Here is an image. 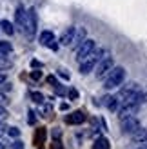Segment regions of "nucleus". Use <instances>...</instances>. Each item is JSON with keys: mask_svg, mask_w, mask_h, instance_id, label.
<instances>
[{"mask_svg": "<svg viewBox=\"0 0 147 149\" xmlns=\"http://www.w3.org/2000/svg\"><path fill=\"white\" fill-rule=\"evenodd\" d=\"M47 82H49V84L53 86V87H55V86H58V82H56V78H55V77H47Z\"/></svg>", "mask_w": 147, "mask_h": 149, "instance_id": "22", "label": "nucleus"}, {"mask_svg": "<svg viewBox=\"0 0 147 149\" xmlns=\"http://www.w3.org/2000/svg\"><path fill=\"white\" fill-rule=\"evenodd\" d=\"M2 82H6V74H4V73H0V84H2Z\"/></svg>", "mask_w": 147, "mask_h": 149, "instance_id": "28", "label": "nucleus"}, {"mask_svg": "<svg viewBox=\"0 0 147 149\" xmlns=\"http://www.w3.org/2000/svg\"><path fill=\"white\" fill-rule=\"evenodd\" d=\"M136 89H138V84H136V82H129V84H126V86H123V87L120 89V93L116 95V96H118V100H120V98H123L122 102H126V100L129 98V96L136 91Z\"/></svg>", "mask_w": 147, "mask_h": 149, "instance_id": "10", "label": "nucleus"}, {"mask_svg": "<svg viewBox=\"0 0 147 149\" xmlns=\"http://www.w3.org/2000/svg\"><path fill=\"white\" fill-rule=\"evenodd\" d=\"M109 147H111V144H109V140L104 138V136L96 138V142H94V149H109Z\"/></svg>", "mask_w": 147, "mask_h": 149, "instance_id": "17", "label": "nucleus"}, {"mask_svg": "<svg viewBox=\"0 0 147 149\" xmlns=\"http://www.w3.org/2000/svg\"><path fill=\"white\" fill-rule=\"evenodd\" d=\"M55 149H62V147H60V146H58V142H56V146H55Z\"/></svg>", "mask_w": 147, "mask_h": 149, "instance_id": "31", "label": "nucleus"}, {"mask_svg": "<svg viewBox=\"0 0 147 149\" xmlns=\"http://www.w3.org/2000/svg\"><path fill=\"white\" fill-rule=\"evenodd\" d=\"M138 104H135V102H123V106L118 109V118L122 120V118H126V116H133L136 111H138Z\"/></svg>", "mask_w": 147, "mask_h": 149, "instance_id": "8", "label": "nucleus"}, {"mask_svg": "<svg viewBox=\"0 0 147 149\" xmlns=\"http://www.w3.org/2000/svg\"><path fill=\"white\" fill-rule=\"evenodd\" d=\"M31 98H33V102H36V104H44V95H42V93L33 91V93H31Z\"/></svg>", "mask_w": 147, "mask_h": 149, "instance_id": "19", "label": "nucleus"}, {"mask_svg": "<svg viewBox=\"0 0 147 149\" xmlns=\"http://www.w3.org/2000/svg\"><path fill=\"white\" fill-rule=\"evenodd\" d=\"M0 124H2V122H0Z\"/></svg>", "mask_w": 147, "mask_h": 149, "instance_id": "32", "label": "nucleus"}, {"mask_svg": "<svg viewBox=\"0 0 147 149\" xmlns=\"http://www.w3.org/2000/svg\"><path fill=\"white\" fill-rule=\"evenodd\" d=\"M58 74H60L62 78H67V80H69V73H65V71H62V69H60V71H58Z\"/></svg>", "mask_w": 147, "mask_h": 149, "instance_id": "26", "label": "nucleus"}, {"mask_svg": "<svg viewBox=\"0 0 147 149\" xmlns=\"http://www.w3.org/2000/svg\"><path fill=\"white\" fill-rule=\"evenodd\" d=\"M113 65H114L113 56H104V58H102V60L96 64V78H104L105 74L111 71Z\"/></svg>", "mask_w": 147, "mask_h": 149, "instance_id": "5", "label": "nucleus"}, {"mask_svg": "<svg viewBox=\"0 0 147 149\" xmlns=\"http://www.w3.org/2000/svg\"><path fill=\"white\" fill-rule=\"evenodd\" d=\"M138 149H147V142H144V144H142L140 147H138Z\"/></svg>", "mask_w": 147, "mask_h": 149, "instance_id": "29", "label": "nucleus"}, {"mask_svg": "<svg viewBox=\"0 0 147 149\" xmlns=\"http://www.w3.org/2000/svg\"><path fill=\"white\" fill-rule=\"evenodd\" d=\"M75 31H76V27H73V26L65 29L64 35L60 36V44H62V46H71V44H73V36H75Z\"/></svg>", "mask_w": 147, "mask_h": 149, "instance_id": "13", "label": "nucleus"}, {"mask_svg": "<svg viewBox=\"0 0 147 149\" xmlns=\"http://www.w3.org/2000/svg\"><path fill=\"white\" fill-rule=\"evenodd\" d=\"M31 77H33L35 80H38V78H42V73H40V71H33V73H31Z\"/></svg>", "mask_w": 147, "mask_h": 149, "instance_id": "23", "label": "nucleus"}, {"mask_svg": "<svg viewBox=\"0 0 147 149\" xmlns=\"http://www.w3.org/2000/svg\"><path fill=\"white\" fill-rule=\"evenodd\" d=\"M0 51H2L4 55H9L11 51H13V46L7 40H0Z\"/></svg>", "mask_w": 147, "mask_h": 149, "instance_id": "18", "label": "nucleus"}, {"mask_svg": "<svg viewBox=\"0 0 147 149\" xmlns=\"http://www.w3.org/2000/svg\"><path fill=\"white\" fill-rule=\"evenodd\" d=\"M24 31L27 33V36H33L36 33V11L35 9H29L26 15V27Z\"/></svg>", "mask_w": 147, "mask_h": 149, "instance_id": "6", "label": "nucleus"}, {"mask_svg": "<svg viewBox=\"0 0 147 149\" xmlns=\"http://www.w3.org/2000/svg\"><path fill=\"white\" fill-rule=\"evenodd\" d=\"M0 27H2V31L6 35H9V36L15 33V27H13V24H11L9 20H0Z\"/></svg>", "mask_w": 147, "mask_h": 149, "instance_id": "16", "label": "nucleus"}, {"mask_svg": "<svg viewBox=\"0 0 147 149\" xmlns=\"http://www.w3.org/2000/svg\"><path fill=\"white\" fill-rule=\"evenodd\" d=\"M40 44L46 46V47H49V49H53V51L58 49V44L55 40V33L53 31H42L40 33Z\"/></svg>", "mask_w": 147, "mask_h": 149, "instance_id": "7", "label": "nucleus"}, {"mask_svg": "<svg viewBox=\"0 0 147 149\" xmlns=\"http://www.w3.org/2000/svg\"><path fill=\"white\" fill-rule=\"evenodd\" d=\"M94 47H96V42L91 40V38H85V40L76 47V60H78V62H80V60H84V58L89 55Z\"/></svg>", "mask_w": 147, "mask_h": 149, "instance_id": "4", "label": "nucleus"}, {"mask_svg": "<svg viewBox=\"0 0 147 149\" xmlns=\"http://www.w3.org/2000/svg\"><path fill=\"white\" fill-rule=\"evenodd\" d=\"M26 15H27V11L22 6H18L17 11H15V24H17L20 31H24V27H26Z\"/></svg>", "mask_w": 147, "mask_h": 149, "instance_id": "11", "label": "nucleus"}, {"mask_svg": "<svg viewBox=\"0 0 147 149\" xmlns=\"http://www.w3.org/2000/svg\"><path fill=\"white\" fill-rule=\"evenodd\" d=\"M85 38H87V29H85V27L76 29V31H75V36H73V44H71L73 49H76V47H78V46H80V44H82Z\"/></svg>", "mask_w": 147, "mask_h": 149, "instance_id": "12", "label": "nucleus"}, {"mask_svg": "<svg viewBox=\"0 0 147 149\" xmlns=\"http://www.w3.org/2000/svg\"><path fill=\"white\" fill-rule=\"evenodd\" d=\"M104 58V49H96V51H91L89 55H87L84 60H80V68H78V71H80V74H87V73H91L94 68H96V64Z\"/></svg>", "mask_w": 147, "mask_h": 149, "instance_id": "1", "label": "nucleus"}, {"mask_svg": "<svg viewBox=\"0 0 147 149\" xmlns=\"http://www.w3.org/2000/svg\"><path fill=\"white\" fill-rule=\"evenodd\" d=\"M76 96H78V93L75 91V89H71V91H69V98H71V100H75Z\"/></svg>", "mask_w": 147, "mask_h": 149, "instance_id": "24", "label": "nucleus"}, {"mask_svg": "<svg viewBox=\"0 0 147 149\" xmlns=\"http://www.w3.org/2000/svg\"><path fill=\"white\" fill-rule=\"evenodd\" d=\"M120 127L123 135H133L136 129H140V120L133 115V116H126L120 120Z\"/></svg>", "mask_w": 147, "mask_h": 149, "instance_id": "3", "label": "nucleus"}, {"mask_svg": "<svg viewBox=\"0 0 147 149\" xmlns=\"http://www.w3.org/2000/svg\"><path fill=\"white\" fill-rule=\"evenodd\" d=\"M0 149H6V146H4V142H0Z\"/></svg>", "mask_w": 147, "mask_h": 149, "instance_id": "30", "label": "nucleus"}, {"mask_svg": "<svg viewBox=\"0 0 147 149\" xmlns=\"http://www.w3.org/2000/svg\"><path fill=\"white\" fill-rule=\"evenodd\" d=\"M123 78H126V69L122 65H113L111 71L107 73V78H105V89H114V87H120L123 84Z\"/></svg>", "mask_w": 147, "mask_h": 149, "instance_id": "2", "label": "nucleus"}, {"mask_svg": "<svg viewBox=\"0 0 147 149\" xmlns=\"http://www.w3.org/2000/svg\"><path fill=\"white\" fill-rule=\"evenodd\" d=\"M105 102V107L107 109H111V111H114L116 107H118V96H105V98H104Z\"/></svg>", "mask_w": 147, "mask_h": 149, "instance_id": "15", "label": "nucleus"}, {"mask_svg": "<svg viewBox=\"0 0 147 149\" xmlns=\"http://www.w3.org/2000/svg\"><path fill=\"white\" fill-rule=\"evenodd\" d=\"M7 135L13 136V138H17V136H20V129L18 127H7Z\"/></svg>", "mask_w": 147, "mask_h": 149, "instance_id": "20", "label": "nucleus"}, {"mask_svg": "<svg viewBox=\"0 0 147 149\" xmlns=\"http://www.w3.org/2000/svg\"><path fill=\"white\" fill-rule=\"evenodd\" d=\"M27 120H29V124H35V113H33V111H29V118H27Z\"/></svg>", "mask_w": 147, "mask_h": 149, "instance_id": "25", "label": "nucleus"}, {"mask_svg": "<svg viewBox=\"0 0 147 149\" xmlns=\"http://www.w3.org/2000/svg\"><path fill=\"white\" fill-rule=\"evenodd\" d=\"M60 109H62V111H65V109H69V106H67L65 102H62V104H60Z\"/></svg>", "mask_w": 147, "mask_h": 149, "instance_id": "27", "label": "nucleus"}, {"mask_svg": "<svg viewBox=\"0 0 147 149\" xmlns=\"http://www.w3.org/2000/svg\"><path fill=\"white\" fill-rule=\"evenodd\" d=\"M11 149H24V142H20V140H15L11 144Z\"/></svg>", "mask_w": 147, "mask_h": 149, "instance_id": "21", "label": "nucleus"}, {"mask_svg": "<svg viewBox=\"0 0 147 149\" xmlns=\"http://www.w3.org/2000/svg\"><path fill=\"white\" fill-rule=\"evenodd\" d=\"M87 120V115H85V111L82 109H78V111H73L71 115L65 116V122L71 124V125H78V124H84Z\"/></svg>", "mask_w": 147, "mask_h": 149, "instance_id": "9", "label": "nucleus"}, {"mask_svg": "<svg viewBox=\"0 0 147 149\" xmlns=\"http://www.w3.org/2000/svg\"><path fill=\"white\" fill-rule=\"evenodd\" d=\"M131 140H133V144H144V142H147V129H144V127L136 129L133 135H131Z\"/></svg>", "mask_w": 147, "mask_h": 149, "instance_id": "14", "label": "nucleus"}]
</instances>
